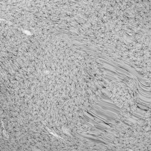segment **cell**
<instances>
[{
  "instance_id": "6da1fadb",
  "label": "cell",
  "mask_w": 151,
  "mask_h": 151,
  "mask_svg": "<svg viewBox=\"0 0 151 151\" xmlns=\"http://www.w3.org/2000/svg\"><path fill=\"white\" fill-rule=\"evenodd\" d=\"M108 87L110 97L114 103L120 108L125 106L129 99L127 88L122 84L115 81L110 82Z\"/></svg>"
}]
</instances>
